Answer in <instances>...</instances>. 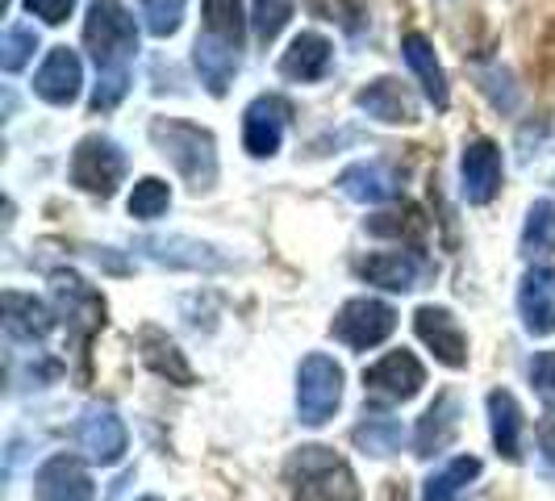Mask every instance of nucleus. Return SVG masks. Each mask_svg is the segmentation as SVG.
Returning a JSON list of instances; mask_svg holds the SVG:
<instances>
[{"label": "nucleus", "mask_w": 555, "mask_h": 501, "mask_svg": "<svg viewBox=\"0 0 555 501\" xmlns=\"http://www.w3.org/2000/svg\"><path fill=\"white\" fill-rule=\"evenodd\" d=\"M284 480L293 501H363L351 464L322 444L297 447L284 464Z\"/></svg>", "instance_id": "obj_1"}, {"label": "nucleus", "mask_w": 555, "mask_h": 501, "mask_svg": "<svg viewBox=\"0 0 555 501\" xmlns=\"http://www.w3.org/2000/svg\"><path fill=\"white\" fill-rule=\"evenodd\" d=\"M151 142L159 146L167 164L184 176V184L193 193H209L218 184V142L209 130H201L193 121H176V117H155Z\"/></svg>", "instance_id": "obj_2"}, {"label": "nucleus", "mask_w": 555, "mask_h": 501, "mask_svg": "<svg viewBox=\"0 0 555 501\" xmlns=\"http://www.w3.org/2000/svg\"><path fill=\"white\" fill-rule=\"evenodd\" d=\"M83 47L101 72H130V59L139 55V26L130 9L117 0H96L83 17Z\"/></svg>", "instance_id": "obj_3"}, {"label": "nucleus", "mask_w": 555, "mask_h": 501, "mask_svg": "<svg viewBox=\"0 0 555 501\" xmlns=\"http://www.w3.org/2000/svg\"><path fill=\"white\" fill-rule=\"evenodd\" d=\"M338 406H343V368L331 356L313 351L297 368V418L306 426H326Z\"/></svg>", "instance_id": "obj_4"}, {"label": "nucleus", "mask_w": 555, "mask_h": 501, "mask_svg": "<svg viewBox=\"0 0 555 501\" xmlns=\"http://www.w3.org/2000/svg\"><path fill=\"white\" fill-rule=\"evenodd\" d=\"M392 331H397V309L389 301H376V297H351L331 322V334L351 351H372Z\"/></svg>", "instance_id": "obj_5"}, {"label": "nucleus", "mask_w": 555, "mask_h": 501, "mask_svg": "<svg viewBox=\"0 0 555 501\" xmlns=\"http://www.w3.org/2000/svg\"><path fill=\"white\" fill-rule=\"evenodd\" d=\"M121 176H126V155L113 139L88 134L76 142V151H72V184L76 189L92 196H113Z\"/></svg>", "instance_id": "obj_6"}, {"label": "nucleus", "mask_w": 555, "mask_h": 501, "mask_svg": "<svg viewBox=\"0 0 555 501\" xmlns=\"http://www.w3.org/2000/svg\"><path fill=\"white\" fill-rule=\"evenodd\" d=\"M55 306L63 313V322H67V331L76 338V347H88L92 343V334L105 326V297L92 288V284H83L76 272H55Z\"/></svg>", "instance_id": "obj_7"}, {"label": "nucleus", "mask_w": 555, "mask_h": 501, "mask_svg": "<svg viewBox=\"0 0 555 501\" xmlns=\"http://www.w3.org/2000/svg\"><path fill=\"white\" fill-rule=\"evenodd\" d=\"M426 385V368L414 351H389L385 360H376L372 368H363V393L376 401H410Z\"/></svg>", "instance_id": "obj_8"}, {"label": "nucleus", "mask_w": 555, "mask_h": 501, "mask_svg": "<svg viewBox=\"0 0 555 501\" xmlns=\"http://www.w3.org/2000/svg\"><path fill=\"white\" fill-rule=\"evenodd\" d=\"M414 331L417 338L435 351V360L443 368H468V334L460 326V318L447 306H422L414 313Z\"/></svg>", "instance_id": "obj_9"}, {"label": "nucleus", "mask_w": 555, "mask_h": 501, "mask_svg": "<svg viewBox=\"0 0 555 501\" xmlns=\"http://www.w3.org/2000/svg\"><path fill=\"white\" fill-rule=\"evenodd\" d=\"M76 439H80L83 455H88L92 464H101V468L117 464V460L126 455V447H130L126 422L117 418V410H113V406H88V410H83V418H80Z\"/></svg>", "instance_id": "obj_10"}, {"label": "nucleus", "mask_w": 555, "mask_h": 501, "mask_svg": "<svg viewBox=\"0 0 555 501\" xmlns=\"http://www.w3.org/2000/svg\"><path fill=\"white\" fill-rule=\"evenodd\" d=\"M288 101L284 97H255L243 113V146L255 159H272L284 139V126H288Z\"/></svg>", "instance_id": "obj_11"}, {"label": "nucleus", "mask_w": 555, "mask_h": 501, "mask_svg": "<svg viewBox=\"0 0 555 501\" xmlns=\"http://www.w3.org/2000/svg\"><path fill=\"white\" fill-rule=\"evenodd\" d=\"M367 284H380V288H389V293H414L422 288L426 280H430V264L414 255V251H380V255H367L360 259V268H356Z\"/></svg>", "instance_id": "obj_12"}, {"label": "nucleus", "mask_w": 555, "mask_h": 501, "mask_svg": "<svg viewBox=\"0 0 555 501\" xmlns=\"http://www.w3.org/2000/svg\"><path fill=\"white\" fill-rule=\"evenodd\" d=\"M34 498L38 501H96V485L76 455H51L34 473Z\"/></svg>", "instance_id": "obj_13"}, {"label": "nucleus", "mask_w": 555, "mask_h": 501, "mask_svg": "<svg viewBox=\"0 0 555 501\" xmlns=\"http://www.w3.org/2000/svg\"><path fill=\"white\" fill-rule=\"evenodd\" d=\"M460 176H464V196H468L473 205H489V201L501 193V176H505L498 142H489V139L468 142V146H464V159H460Z\"/></svg>", "instance_id": "obj_14"}, {"label": "nucleus", "mask_w": 555, "mask_h": 501, "mask_svg": "<svg viewBox=\"0 0 555 501\" xmlns=\"http://www.w3.org/2000/svg\"><path fill=\"white\" fill-rule=\"evenodd\" d=\"M518 313H522V326L534 338H547L555 334V268H530L522 284H518Z\"/></svg>", "instance_id": "obj_15"}, {"label": "nucleus", "mask_w": 555, "mask_h": 501, "mask_svg": "<svg viewBox=\"0 0 555 501\" xmlns=\"http://www.w3.org/2000/svg\"><path fill=\"white\" fill-rule=\"evenodd\" d=\"M356 105H360L367 117L385 121V126H414L417 121L414 92L401 80H392V76H380V80H372L367 88H360V92H356Z\"/></svg>", "instance_id": "obj_16"}, {"label": "nucleus", "mask_w": 555, "mask_h": 501, "mask_svg": "<svg viewBox=\"0 0 555 501\" xmlns=\"http://www.w3.org/2000/svg\"><path fill=\"white\" fill-rule=\"evenodd\" d=\"M80 84H83L80 55L67 51V47H55L51 55L42 59V67L34 72V92L47 105H72L80 97Z\"/></svg>", "instance_id": "obj_17"}, {"label": "nucleus", "mask_w": 555, "mask_h": 501, "mask_svg": "<svg viewBox=\"0 0 555 501\" xmlns=\"http://www.w3.org/2000/svg\"><path fill=\"white\" fill-rule=\"evenodd\" d=\"M0 306H4V334H9L13 343H42L47 334L55 331V313L42 306L34 293L9 288V293L0 297Z\"/></svg>", "instance_id": "obj_18"}, {"label": "nucleus", "mask_w": 555, "mask_h": 501, "mask_svg": "<svg viewBox=\"0 0 555 501\" xmlns=\"http://www.w3.org/2000/svg\"><path fill=\"white\" fill-rule=\"evenodd\" d=\"M139 356L142 363L155 372V376H164L167 385H180V389H189L196 385L193 376V363L184 360V351H180V343L176 338H167L159 326H142L139 334Z\"/></svg>", "instance_id": "obj_19"}, {"label": "nucleus", "mask_w": 555, "mask_h": 501, "mask_svg": "<svg viewBox=\"0 0 555 501\" xmlns=\"http://www.w3.org/2000/svg\"><path fill=\"white\" fill-rule=\"evenodd\" d=\"M338 189L351 201H360V205H385V201L401 196V176L389 164H380V159H367V164L347 167L338 176Z\"/></svg>", "instance_id": "obj_20"}, {"label": "nucleus", "mask_w": 555, "mask_h": 501, "mask_svg": "<svg viewBox=\"0 0 555 501\" xmlns=\"http://www.w3.org/2000/svg\"><path fill=\"white\" fill-rule=\"evenodd\" d=\"M331 55H334L331 38L318 34V29H306V34H297V38L288 42V51L280 55V76L297 84L322 80L326 67H331Z\"/></svg>", "instance_id": "obj_21"}, {"label": "nucleus", "mask_w": 555, "mask_h": 501, "mask_svg": "<svg viewBox=\"0 0 555 501\" xmlns=\"http://www.w3.org/2000/svg\"><path fill=\"white\" fill-rule=\"evenodd\" d=\"M455 435H460V397H455V393H439V397H435V406L417 418L414 455L430 460L435 451L451 447Z\"/></svg>", "instance_id": "obj_22"}, {"label": "nucleus", "mask_w": 555, "mask_h": 501, "mask_svg": "<svg viewBox=\"0 0 555 501\" xmlns=\"http://www.w3.org/2000/svg\"><path fill=\"white\" fill-rule=\"evenodd\" d=\"M142 251H146L155 264H167V268H193V272H218V268L230 264V259L218 255L214 247L193 243V239H180V234H171V239H146Z\"/></svg>", "instance_id": "obj_23"}, {"label": "nucleus", "mask_w": 555, "mask_h": 501, "mask_svg": "<svg viewBox=\"0 0 555 501\" xmlns=\"http://www.w3.org/2000/svg\"><path fill=\"white\" fill-rule=\"evenodd\" d=\"M401 51H405V63H410V72H414L417 84H422V92L435 101V110H447V101H451V97H447V76H443V67H439V55H435L430 38L410 29V34L401 38Z\"/></svg>", "instance_id": "obj_24"}, {"label": "nucleus", "mask_w": 555, "mask_h": 501, "mask_svg": "<svg viewBox=\"0 0 555 501\" xmlns=\"http://www.w3.org/2000/svg\"><path fill=\"white\" fill-rule=\"evenodd\" d=\"M193 63L201 72V84L214 92V97H225V88L234 84V72H238V51L230 42H218L209 34H201L193 47Z\"/></svg>", "instance_id": "obj_25"}, {"label": "nucleus", "mask_w": 555, "mask_h": 501, "mask_svg": "<svg viewBox=\"0 0 555 501\" xmlns=\"http://www.w3.org/2000/svg\"><path fill=\"white\" fill-rule=\"evenodd\" d=\"M489 431H493V447L509 464H518L522 460V410H518L514 393H489Z\"/></svg>", "instance_id": "obj_26"}, {"label": "nucleus", "mask_w": 555, "mask_h": 501, "mask_svg": "<svg viewBox=\"0 0 555 501\" xmlns=\"http://www.w3.org/2000/svg\"><path fill=\"white\" fill-rule=\"evenodd\" d=\"M351 439H356V447H360V451L376 455V460H385V455H397V451H401V444H405V431H401V422H397V418L367 414L363 422H356Z\"/></svg>", "instance_id": "obj_27"}, {"label": "nucleus", "mask_w": 555, "mask_h": 501, "mask_svg": "<svg viewBox=\"0 0 555 501\" xmlns=\"http://www.w3.org/2000/svg\"><path fill=\"white\" fill-rule=\"evenodd\" d=\"M201 17H205V34L230 42L234 51H243V38H247V17L238 9V0H201Z\"/></svg>", "instance_id": "obj_28"}, {"label": "nucleus", "mask_w": 555, "mask_h": 501, "mask_svg": "<svg viewBox=\"0 0 555 501\" xmlns=\"http://www.w3.org/2000/svg\"><path fill=\"white\" fill-rule=\"evenodd\" d=\"M480 460L476 455H455L451 464H443L439 473L426 480V489H422V501H451V498H460L468 485H473L476 476H480Z\"/></svg>", "instance_id": "obj_29"}, {"label": "nucleus", "mask_w": 555, "mask_h": 501, "mask_svg": "<svg viewBox=\"0 0 555 501\" xmlns=\"http://www.w3.org/2000/svg\"><path fill=\"white\" fill-rule=\"evenodd\" d=\"M555 251V201H534L522 226V255L527 259H547Z\"/></svg>", "instance_id": "obj_30"}, {"label": "nucleus", "mask_w": 555, "mask_h": 501, "mask_svg": "<svg viewBox=\"0 0 555 501\" xmlns=\"http://www.w3.org/2000/svg\"><path fill=\"white\" fill-rule=\"evenodd\" d=\"M167 205H171V189H167L159 176H142L139 184H134V193H130V218L155 222V218L167 214Z\"/></svg>", "instance_id": "obj_31"}, {"label": "nucleus", "mask_w": 555, "mask_h": 501, "mask_svg": "<svg viewBox=\"0 0 555 501\" xmlns=\"http://www.w3.org/2000/svg\"><path fill=\"white\" fill-rule=\"evenodd\" d=\"M288 17H293V0H255V9H250V26H255V38L268 47V42H276L280 29L288 26Z\"/></svg>", "instance_id": "obj_32"}, {"label": "nucleus", "mask_w": 555, "mask_h": 501, "mask_svg": "<svg viewBox=\"0 0 555 501\" xmlns=\"http://www.w3.org/2000/svg\"><path fill=\"white\" fill-rule=\"evenodd\" d=\"M38 51V34L29 26H9L4 29V42H0V67L13 76L29 63V55Z\"/></svg>", "instance_id": "obj_33"}, {"label": "nucleus", "mask_w": 555, "mask_h": 501, "mask_svg": "<svg viewBox=\"0 0 555 501\" xmlns=\"http://www.w3.org/2000/svg\"><path fill=\"white\" fill-rule=\"evenodd\" d=\"M184 4L189 0H142V22L155 38H171L184 22Z\"/></svg>", "instance_id": "obj_34"}, {"label": "nucleus", "mask_w": 555, "mask_h": 501, "mask_svg": "<svg viewBox=\"0 0 555 501\" xmlns=\"http://www.w3.org/2000/svg\"><path fill=\"white\" fill-rule=\"evenodd\" d=\"M126 88H130V72H101V80H96V92H92V113H109L121 97H126Z\"/></svg>", "instance_id": "obj_35"}, {"label": "nucleus", "mask_w": 555, "mask_h": 501, "mask_svg": "<svg viewBox=\"0 0 555 501\" xmlns=\"http://www.w3.org/2000/svg\"><path fill=\"white\" fill-rule=\"evenodd\" d=\"M530 385H534V393L543 397V401H552L555 406V351H539L534 360H530Z\"/></svg>", "instance_id": "obj_36"}, {"label": "nucleus", "mask_w": 555, "mask_h": 501, "mask_svg": "<svg viewBox=\"0 0 555 501\" xmlns=\"http://www.w3.org/2000/svg\"><path fill=\"white\" fill-rule=\"evenodd\" d=\"M26 9L34 17H42L47 26H63L76 13V0H26Z\"/></svg>", "instance_id": "obj_37"}, {"label": "nucleus", "mask_w": 555, "mask_h": 501, "mask_svg": "<svg viewBox=\"0 0 555 501\" xmlns=\"http://www.w3.org/2000/svg\"><path fill=\"white\" fill-rule=\"evenodd\" d=\"M539 447H543L547 464H555V418H547V422L539 426Z\"/></svg>", "instance_id": "obj_38"}, {"label": "nucleus", "mask_w": 555, "mask_h": 501, "mask_svg": "<svg viewBox=\"0 0 555 501\" xmlns=\"http://www.w3.org/2000/svg\"><path fill=\"white\" fill-rule=\"evenodd\" d=\"M139 501H159V498H139Z\"/></svg>", "instance_id": "obj_39"}]
</instances>
